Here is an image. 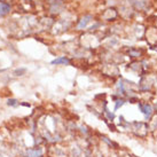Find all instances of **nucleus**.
Returning <instances> with one entry per match:
<instances>
[{"label":"nucleus","mask_w":157,"mask_h":157,"mask_svg":"<svg viewBox=\"0 0 157 157\" xmlns=\"http://www.w3.org/2000/svg\"><path fill=\"white\" fill-rule=\"evenodd\" d=\"M139 109L141 110V112L145 115L147 119H149L154 114V108L149 103H139Z\"/></svg>","instance_id":"nucleus-1"},{"label":"nucleus","mask_w":157,"mask_h":157,"mask_svg":"<svg viewBox=\"0 0 157 157\" xmlns=\"http://www.w3.org/2000/svg\"><path fill=\"white\" fill-rule=\"evenodd\" d=\"M9 11H11L9 5H7V4H5V3H1V4H0V16L6 15Z\"/></svg>","instance_id":"nucleus-2"},{"label":"nucleus","mask_w":157,"mask_h":157,"mask_svg":"<svg viewBox=\"0 0 157 157\" xmlns=\"http://www.w3.org/2000/svg\"><path fill=\"white\" fill-rule=\"evenodd\" d=\"M52 64H69V60L67 57H58L52 61Z\"/></svg>","instance_id":"nucleus-3"},{"label":"nucleus","mask_w":157,"mask_h":157,"mask_svg":"<svg viewBox=\"0 0 157 157\" xmlns=\"http://www.w3.org/2000/svg\"><path fill=\"white\" fill-rule=\"evenodd\" d=\"M28 156L29 157H40L41 156V150H29L28 151Z\"/></svg>","instance_id":"nucleus-4"},{"label":"nucleus","mask_w":157,"mask_h":157,"mask_svg":"<svg viewBox=\"0 0 157 157\" xmlns=\"http://www.w3.org/2000/svg\"><path fill=\"white\" fill-rule=\"evenodd\" d=\"M89 18H91V16H86V17H84V18L79 22V24H78V29H83V28H85V26L87 25V23L91 21Z\"/></svg>","instance_id":"nucleus-5"},{"label":"nucleus","mask_w":157,"mask_h":157,"mask_svg":"<svg viewBox=\"0 0 157 157\" xmlns=\"http://www.w3.org/2000/svg\"><path fill=\"white\" fill-rule=\"evenodd\" d=\"M129 54H130V56H132V57H138V56H140V52H139V51H134V49L130 51Z\"/></svg>","instance_id":"nucleus-6"},{"label":"nucleus","mask_w":157,"mask_h":157,"mask_svg":"<svg viewBox=\"0 0 157 157\" xmlns=\"http://www.w3.org/2000/svg\"><path fill=\"white\" fill-rule=\"evenodd\" d=\"M123 104H124V100H118V101H117V103H116V107H115V109L117 110V109H118L119 107H122Z\"/></svg>","instance_id":"nucleus-7"},{"label":"nucleus","mask_w":157,"mask_h":157,"mask_svg":"<svg viewBox=\"0 0 157 157\" xmlns=\"http://www.w3.org/2000/svg\"><path fill=\"white\" fill-rule=\"evenodd\" d=\"M8 104H9V106H11V104H12V106L16 104V100H9V101H8Z\"/></svg>","instance_id":"nucleus-8"}]
</instances>
